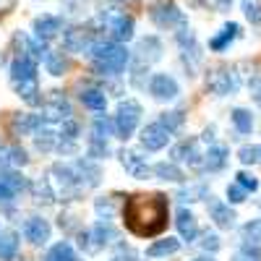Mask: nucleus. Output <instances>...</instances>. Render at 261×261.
<instances>
[{
	"instance_id": "41",
	"label": "nucleus",
	"mask_w": 261,
	"mask_h": 261,
	"mask_svg": "<svg viewBox=\"0 0 261 261\" xmlns=\"http://www.w3.org/2000/svg\"><path fill=\"white\" fill-rule=\"evenodd\" d=\"M105 154H107V141L92 136V141H89V157H105Z\"/></svg>"
},
{
	"instance_id": "8",
	"label": "nucleus",
	"mask_w": 261,
	"mask_h": 261,
	"mask_svg": "<svg viewBox=\"0 0 261 261\" xmlns=\"http://www.w3.org/2000/svg\"><path fill=\"white\" fill-rule=\"evenodd\" d=\"M110 241H115V230H113L110 225H107V220H105V222H97L92 230H86V232H81V235H79L81 248H84V251H89V253L99 251L102 246H107Z\"/></svg>"
},
{
	"instance_id": "23",
	"label": "nucleus",
	"mask_w": 261,
	"mask_h": 261,
	"mask_svg": "<svg viewBox=\"0 0 261 261\" xmlns=\"http://www.w3.org/2000/svg\"><path fill=\"white\" fill-rule=\"evenodd\" d=\"M238 34H241V27H238V24H232V21H230V24H225V27H222V32H220V34L209 39V47H212L214 53H222V50L230 45V42H232Z\"/></svg>"
},
{
	"instance_id": "5",
	"label": "nucleus",
	"mask_w": 261,
	"mask_h": 261,
	"mask_svg": "<svg viewBox=\"0 0 261 261\" xmlns=\"http://www.w3.org/2000/svg\"><path fill=\"white\" fill-rule=\"evenodd\" d=\"M141 120V105L136 99H125L118 105V113H115V130L120 139H128L130 134L136 130Z\"/></svg>"
},
{
	"instance_id": "24",
	"label": "nucleus",
	"mask_w": 261,
	"mask_h": 261,
	"mask_svg": "<svg viewBox=\"0 0 261 261\" xmlns=\"http://www.w3.org/2000/svg\"><path fill=\"white\" fill-rule=\"evenodd\" d=\"M227 165V149L225 146H209L204 151V170L209 172H217Z\"/></svg>"
},
{
	"instance_id": "9",
	"label": "nucleus",
	"mask_w": 261,
	"mask_h": 261,
	"mask_svg": "<svg viewBox=\"0 0 261 261\" xmlns=\"http://www.w3.org/2000/svg\"><path fill=\"white\" fill-rule=\"evenodd\" d=\"M63 45H65V50H71V53H86V55H89L92 47L97 45V37H94L92 29L71 27V29L63 32Z\"/></svg>"
},
{
	"instance_id": "45",
	"label": "nucleus",
	"mask_w": 261,
	"mask_h": 261,
	"mask_svg": "<svg viewBox=\"0 0 261 261\" xmlns=\"http://www.w3.org/2000/svg\"><path fill=\"white\" fill-rule=\"evenodd\" d=\"M251 92H253V99H256V105L261 107V76L251 81Z\"/></svg>"
},
{
	"instance_id": "15",
	"label": "nucleus",
	"mask_w": 261,
	"mask_h": 261,
	"mask_svg": "<svg viewBox=\"0 0 261 261\" xmlns=\"http://www.w3.org/2000/svg\"><path fill=\"white\" fill-rule=\"evenodd\" d=\"M63 29V21L58 16H37L34 18V37L39 42H50L60 34Z\"/></svg>"
},
{
	"instance_id": "43",
	"label": "nucleus",
	"mask_w": 261,
	"mask_h": 261,
	"mask_svg": "<svg viewBox=\"0 0 261 261\" xmlns=\"http://www.w3.org/2000/svg\"><path fill=\"white\" fill-rule=\"evenodd\" d=\"M201 246H204L206 251H212V253H214L217 248H220V238H217L214 232H206V235H204V241H201Z\"/></svg>"
},
{
	"instance_id": "34",
	"label": "nucleus",
	"mask_w": 261,
	"mask_h": 261,
	"mask_svg": "<svg viewBox=\"0 0 261 261\" xmlns=\"http://www.w3.org/2000/svg\"><path fill=\"white\" fill-rule=\"evenodd\" d=\"M238 157H241L243 165H258V162H261V144H256V146H243L241 151H238Z\"/></svg>"
},
{
	"instance_id": "36",
	"label": "nucleus",
	"mask_w": 261,
	"mask_h": 261,
	"mask_svg": "<svg viewBox=\"0 0 261 261\" xmlns=\"http://www.w3.org/2000/svg\"><path fill=\"white\" fill-rule=\"evenodd\" d=\"M243 238L248 243H261V220H251L243 227Z\"/></svg>"
},
{
	"instance_id": "16",
	"label": "nucleus",
	"mask_w": 261,
	"mask_h": 261,
	"mask_svg": "<svg viewBox=\"0 0 261 261\" xmlns=\"http://www.w3.org/2000/svg\"><path fill=\"white\" fill-rule=\"evenodd\" d=\"M24 235L27 241L34 243V246H42L50 241V225L47 220H42V217H29V220L24 222Z\"/></svg>"
},
{
	"instance_id": "13",
	"label": "nucleus",
	"mask_w": 261,
	"mask_h": 261,
	"mask_svg": "<svg viewBox=\"0 0 261 261\" xmlns=\"http://www.w3.org/2000/svg\"><path fill=\"white\" fill-rule=\"evenodd\" d=\"M170 141V130L162 125V123H151L141 130V146L149 149V151H160L165 149Z\"/></svg>"
},
{
	"instance_id": "11",
	"label": "nucleus",
	"mask_w": 261,
	"mask_h": 261,
	"mask_svg": "<svg viewBox=\"0 0 261 261\" xmlns=\"http://www.w3.org/2000/svg\"><path fill=\"white\" fill-rule=\"evenodd\" d=\"M24 188H27L24 175H18V172H6V170H0V206L11 204Z\"/></svg>"
},
{
	"instance_id": "29",
	"label": "nucleus",
	"mask_w": 261,
	"mask_h": 261,
	"mask_svg": "<svg viewBox=\"0 0 261 261\" xmlns=\"http://www.w3.org/2000/svg\"><path fill=\"white\" fill-rule=\"evenodd\" d=\"M42 60H45L47 73H53V76H63L65 71H68V60L63 58V53H53V50H47Z\"/></svg>"
},
{
	"instance_id": "33",
	"label": "nucleus",
	"mask_w": 261,
	"mask_h": 261,
	"mask_svg": "<svg viewBox=\"0 0 261 261\" xmlns=\"http://www.w3.org/2000/svg\"><path fill=\"white\" fill-rule=\"evenodd\" d=\"M113 128H115V123H113V120H107V118H97V120H94V125H92V130H94V139L107 141V139L113 136Z\"/></svg>"
},
{
	"instance_id": "42",
	"label": "nucleus",
	"mask_w": 261,
	"mask_h": 261,
	"mask_svg": "<svg viewBox=\"0 0 261 261\" xmlns=\"http://www.w3.org/2000/svg\"><path fill=\"white\" fill-rule=\"evenodd\" d=\"M235 178H238V183H241V186H243L246 191H251V193H253V191L258 188V180H256V178L251 175V172H238Z\"/></svg>"
},
{
	"instance_id": "7",
	"label": "nucleus",
	"mask_w": 261,
	"mask_h": 261,
	"mask_svg": "<svg viewBox=\"0 0 261 261\" xmlns=\"http://www.w3.org/2000/svg\"><path fill=\"white\" fill-rule=\"evenodd\" d=\"M238 86H241V76H238L235 68H214L206 76V89L220 94V97L238 92Z\"/></svg>"
},
{
	"instance_id": "35",
	"label": "nucleus",
	"mask_w": 261,
	"mask_h": 261,
	"mask_svg": "<svg viewBox=\"0 0 261 261\" xmlns=\"http://www.w3.org/2000/svg\"><path fill=\"white\" fill-rule=\"evenodd\" d=\"M160 123L172 134V130H178V128L183 125V110H170V113H165Z\"/></svg>"
},
{
	"instance_id": "14",
	"label": "nucleus",
	"mask_w": 261,
	"mask_h": 261,
	"mask_svg": "<svg viewBox=\"0 0 261 261\" xmlns=\"http://www.w3.org/2000/svg\"><path fill=\"white\" fill-rule=\"evenodd\" d=\"M45 118L47 123H53V120H68L71 118V105H68V99H65L60 92H53L50 97H47V102H45Z\"/></svg>"
},
{
	"instance_id": "10",
	"label": "nucleus",
	"mask_w": 261,
	"mask_h": 261,
	"mask_svg": "<svg viewBox=\"0 0 261 261\" xmlns=\"http://www.w3.org/2000/svg\"><path fill=\"white\" fill-rule=\"evenodd\" d=\"M162 58V42L157 37H146L139 42V47H136V73H141L144 68H149L154 60ZM134 73V79H136Z\"/></svg>"
},
{
	"instance_id": "25",
	"label": "nucleus",
	"mask_w": 261,
	"mask_h": 261,
	"mask_svg": "<svg viewBox=\"0 0 261 261\" xmlns=\"http://www.w3.org/2000/svg\"><path fill=\"white\" fill-rule=\"evenodd\" d=\"M11 165H27V151L18 149V146L0 144V170H6Z\"/></svg>"
},
{
	"instance_id": "40",
	"label": "nucleus",
	"mask_w": 261,
	"mask_h": 261,
	"mask_svg": "<svg viewBox=\"0 0 261 261\" xmlns=\"http://www.w3.org/2000/svg\"><path fill=\"white\" fill-rule=\"evenodd\" d=\"M199 196H206V188H201V186H196V188L180 191V193H178V199H180V201H199Z\"/></svg>"
},
{
	"instance_id": "44",
	"label": "nucleus",
	"mask_w": 261,
	"mask_h": 261,
	"mask_svg": "<svg viewBox=\"0 0 261 261\" xmlns=\"http://www.w3.org/2000/svg\"><path fill=\"white\" fill-rule=\"evenodd\" d=\"M256 258H261V256H258V253H256V251H253L248 243H246V246H243V253L238 256L235 261H256Z\"/></svg>"
},
{
	"instance_id": "12",
	"label": "nucleus",
	"mask_w": 261,
	"mask_h": 261,
	"mask_svg": "<svg viewBox=\"0 0 261 261\" xmlns=\"http://www.w3.org/2000/svg\"><path fill=\"white\" fill-rule=\"evenodd\" d=\"M178 81L172 79V76H167V73H154L151 76V81H149V94L154 97V99H160V102H167V99H175L178 97Z\"/></svg>"
},
{
	"instance_id": "37",
	"label": "nucleus",
	"mask_w": 261,
	"mask_h": 261,
	"mask_svg": "<svg viewBox=\"0 0 261 261\" xmlns=\"http://www.w3.org/2000/svg\"><path fill=\"white\" fill-rule=\"evenodd\" d=\"M243 13L248 16L251 24H261V6L256 0H243Z\"/></svg>"
},
{
	"instance_id": "17",
	"label": "nucleus",
	"mask_w": 261,
	"mask_h": 261,
	"mask_svg": "<svg viewBox=\"0 0 261 261\" xmlns=\"http://www.w3.org/2000/svg\"><path fill=\"white\" fill-rule=\"evenodd\" d=\"M120 165H123L134 178H139V180H144V178L151 175V167L144 162V157H139L136 151H130V149H123V151H120Z\"/></svg>"
},
{
	"instance_id": "28",
	"label": "nucleus",
	"mask_w": 261,
	"mask_h": 261,
	"mask_svg": "<svg viewBox=\"0 0 261 261\" xmlns=\"http://www.w3.org/2000/svg\"><path fill=\"white\" fill-rule=\"evenodd\" d=\"M151 172H154L157 178H162V180H172V183L186 180V175L180 172V167H178V165H172V162H160V165L151 167Z\"/></svg>"
},
{
	"instance_id": "18",
	"label": "nucleus",
	"mask_w": 261,
	"mask_h": 261,
	"mask_svg": "<svg viewBox=\"0 0 261 261\" xmlns=\"http://www.w3.org/2000/svg\"><path fill=\"white\" fill-rule=\"evenodd\" d=\"M172 157L180 160V162H188L191 167H204V154L199 151V141H183L172 149Z\"/></svg>"
},
{
	"instance_id": "48",
	"label": "nucleus",
	"mask_w": 261,
	"mask_h": 261,
	"mask_svg": "<svg viewBox=\"0 0 261 261\" xmlns=\"http://www.w3.org/2000/svg\"><path fill=\"white\" fill-rule=\"evenodd\" d=\"M230 3H232V0H217V8H220V11H227Z\"/></svg>"
},
{
	"instance_id": "4",
	"label": "nucleus",
	"mask_w": 261,
	"mask_h": 261,
	"mask_svg": "<svg viewBox=\"0 0 261 261\" xmlns=\"http://www.w3.org/2000/svg\"><path fill=\"white\" fill-rule=\"evenodd\" d=\"M97 24L105 27V32L113 37V42H128L130 37H134V18L125 16V13H99Z\"/></svg>"
},
{
	"instance_id": "20",
	"label": "nucleus",
	"mask_w": 261,
	"mask_h": 261,
	"mask_svg": "<svg viewBox=\"0 0 261 261\" xmlns=\"http://www.w3.org/2000/svg\"><path fill=\"white\" fill-rule=\"evenodd\" d=\"M209 214H212V220L217 227H222V230H230L235 225V212L230 209V204H222V201H209Z\"/></svg>"
},
{
	"instance_id": "30",
	"label": "nucleus",
	"mask_w": 261,
	"mask_h": 261,
	"mask_svg": "<svg viewBox=\"0 0 261 261\" xmlns=\"http://www.w3.org/2000/svg\"><path fill=\"white\" fill-rule=\"evenodd\" d=\"M79 97H81V102L89 107V110H105V107H107V97L99 89H81Z\"/></svg>"
},
{
	"instance_id": "31",
	"label": "nucleus",
	"mask_w": 261,
	"mask_h": 261,
	"mask_svg": "<svg viewBox=\"0 0 261 261\" xmlns=\"http://www.w3.org/2000/svg\"><path fill=\"white\" fill-rule=\"evenodd\" d=\"M232 125L238 134H251L253 130V115L248 110H243V107H235L232 110Z\"/></svg>"
},
{
	"instance_id": "39",
	"label": "nucleus",
	"mask_w": 261,
	"mask_h": 261,
	"mask_svg": "<svg viewBox=\"0 0 261 261\" xmlns=\"http://www.w3.org/2000/svg\"><path fill=\"white\" fill-rule=\"evenodd\" d=\"M94 209H97V214H99V217H105V220H110L113 212H115V204H113V199H97Z\"/></svg>"
},
{
	"instance_id": "2",
	"label": "nucleus",
	"mask_w": 261,
	"mask_h": 261,
	"mask_svg": "<svg viewBox=\"0 0 261 261\" xmlns=\"http://www.w3.org/2000/svg\"><path fill=\"white\" fill-rule=\"evenodd\" d=\"M37 58L32 55H16L11 63V81L13 89L18 92V97L27 105H39V84H37Z\"/></svg>"
},
{
	"instance_id": "27",
	"label": "nucleus",
	"mask_w": 261,
	"mask_h": 261,
	"mask_svg": "<svg viewBox=\"0 0 261 261\" xmlns=\"http://www.w3.org/2000/svg\"><path fill=\"white\" fill-rule=\"evenodd\" d=\"M180 248V243L175 241V238H165V241H154L149 248H146V256L149 258H160V256H170L175 253Z\"/></svg>"
},
{
	"instance_id": "47",
	"label": "nucleus",
	"mask_w": 261,
	"mask_h": 261,
	"mask_svg": "<svg viewBox=\"0 0 261 261\" xmlns=\"http://www.w3.org/2000/svg\"><path fill=\"white\" fill-rule=\"evenodd\" d=\"M13 6H16V0H0V13L13 11Z\"/></svg>"
},
{
	"instance_id": "1",
	"label": "nucleus",
	"mask_w": 261,
	"mask_h": 261,
	"mask_svg": "<svg viewBox=\"0 0 261 261\" xmlns=\"http://www.w3.org/2000/svg\"><path fill=\"white\" fill-rule=\"evenodd\" d=\"M167 196L162 193H136L123 206L125 227L139 238H154L167 227Z\"/></svg>"
},
{
	"instance_id": "21",
	"label": "nucleus",
	"mask_w": 261,
	"mask_h": 261,
	"mask_svg": "<svg viewBox=\"0 0 261 261\" xmlns=\"http://www.w3.org/2000/svg\"><path fill=\"white\" fill-rule=\"evenodd\" d=\"M73 172H76L81 188H92V186L99 183V167L92 165V162H86V160H79V162L73 165Z\"/></svg>"
},
{
	"instance_id": "3",
	"label": "nucleus",
	"mask_w": 261,
	"mask_h": 261,
	"mask_svg": "<svg viewBox=\"0 0 261 261\" xmlns=\"http://www.w3.org/2000/svg\"><path fill=\"white\" fill-rule=\"evenodd\" d=\"M89 58H92V65H94L97 73L115 76L128 65L130 55L123 45H118V42H97V45L92 47V53H89Z\"/></svg>"
},
{
	"instance_id": "19",
	"label": "nucleus",
	"mask_w": 261,
	"mask_h": 261,
	"mask_svg": "<svg viewBox=\"0 0 261 261\" xmlns=\"http://www.w3.org/2000/svg\"><path fill=\"white\" fill-rule=\"evenodd\" d=\"M76 136H79V125L76 120H63L60 128H58V149L65 151V154H71V151L76 149Z\"/></svg>"
},
{
	"instance_id": "38",
	"label": "nucleus",
	"mask_w": 261,
	"mask_h": 261,
	"mask_svg": "<svg viewBox=\"0 0 261 261\" xmlns=\"http://www.w3.org/2000/svg\"><path fill=\"white\" fill-rule=\"evenodd\" d=\"M246 188L241 186V183H232V186H227V199H230V204H243L246 201Z\"/></svg>"
},
{
	"instance_id": "46",
	"label": "nucleus",
	"mask_w": 261,
	"mask_h": 261,
	"mask_svg": "<svg viewBox=\"0 0 261 261\" xmlns=\"http://www.w3.org/2000/svg\"><path fill=\"white\" fill-rule=\"evenodd\" d=\"M115 261H136V256L130 253L128 248H120V251H118V256H115Z\"/></svg>"
},
{
	"instance_id": "6",
	"label": "nucleus",
	"mask_w": 261,
	"mask_h": 261,
	"mask_svg": "<svg viewBox=\"0 0 261 261\" xmlns=\"http://www.w3.org/2000/svg\"><path fill=\"white\" fill-rule=\"evenodd\" d=\"M151 21L160 27V29H172V27H188V21L183 16V11L175 6V3H170V0H162V3H154L149 11Z\"/></svg>"
},
{
	"instance_id": "22",
	"label": "nucleus",
	"mask_w": 261,
	"mask_h": 261,
	"mask_svg": "<svg viewBox=\"0 0 261 261\" xmlns=\"http://www.w3.org/2000/svg\"><path fill=\"white\" fill-rule=\"evenodd\" d=\"M175 225H178L180 238H183L186 243H193V241H196V235H199V225H196V217H193L188 209H180V212H178Z\"/></svg>"
},
{
	"instance_id": "32",
	"label": "nucleus",
	"mask_w": 261,
	"mask_h": 261,
	"mask_svg": "<svg viewBox=\"0 0 261 261\" xmlns=\"http://www.w3.org/2000/svg\"><path fill=\"white\" fill-rule=\"evenodd\" d=\"M45 261H79V258H76V251L71 248V243L63 241V243H58V246H53L47 251Z\"/></svg>"
},
{
	"instance_id": "26",
	"label": "nucleus",
	"mask_w": 261,
	"mask_h": 261,
	"mask_svg": "<svg viewBox=\"0 0 261 261\" xmlns=\"http://www.w3.org/2000/svg\"><path fill=\"white\" fill-rule=\"evenodd\" d=\"M18 253V238L16 232L6 230V232H0V261H13Z\"/></svg>"
},
{
	"instance_id": "49",
	"label": "nucleus",
	"mask_w": 261,
	"mask_h": 261,
	"mask_svg": "<svg viewBox=\"0 0 261 261\" xmlns=\"http://www.w3.org/2000/svg\"><path fill=\"white\" fill-rule=\"evenodd\" d=\"M193 261H214V258H193Z\"/></svg>"
}]
</instances>
